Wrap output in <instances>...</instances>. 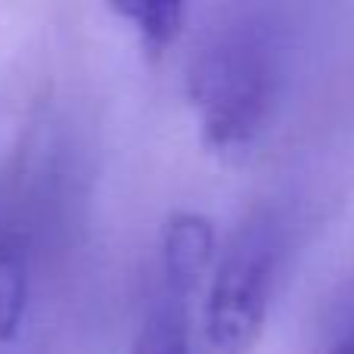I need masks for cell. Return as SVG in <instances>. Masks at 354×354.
Here are the masks:
<instances>
[{
    "instance_id": "6da1fadb",
    "label": "cell",
    "mask_w": 354,
    "mask_h": 354,
    "mask_svg": "<svg viewBox=\"0 0 354 354\" xmlns=\"http://www.w3.org/2000/svg\"><path fill=\"white\" fill-rule=\"evenodd\" d=\"M280 87L283 50L277 31L255 16L221 25L189 66V100L199 112L202 143L224 159L245 156L268 128Z\"/></svg>"
},
{
    "instance_id": "7a4b0ae2",
    "label": "cell",
    "mask_w": 354,
    "mask_h": 354,
    "mask_svg": "<svg viewBox=\"0 0 354 354\" xmlns=\"http://www.w3.org/2000/svg\"><path fill=\"white\" fill-rule=\"evenodd\" d=\"M280 227L268 212L249 218L218 261L205 305V336L218 354H245L268 317L280 264Z\"/></svg>"
},
{
    "instance_id": "3957f363",
    "label": "cell",
    "mask_w": 354,
    "mask_h": 354,
    "mask_svg": "<svg viewBox=\"0 0 354 354\" xmlns=\"http://www.w3.org/2000/svg\"><path fill=\"white\" fill-rule=\"evenodd\" d=\"M214 255V227L196 212H177L168 218L162 233V286L180 299H189L196 283L208 270Z\"/></svg>"
},
{
    "instance_id": "277c9868",
    "label": "cell",
    "mask_w": 354,
    "mask_h": 354,
    "mask_svg": "<svg viewBox=\"0 0 354 354\" xmlns=\"http://www.w3.org/2000/svg\"><path fill=\"white\" fill-rule=\"evenodd\" d=\"M28 239L0 230V345L16 342L28 311Z\"/></svg>"
},
{
    "instance_id": "5b68a950",
    "label": "cell",
    "mask_w": 354,
    "mask_h": 354,
    "mask_svg": "<svg viewBox=\"0 0 354 354\" xmlns=\"http://www.w3.org/2000/svg\"><path fill=\"white\" fill-rule=\"evenodd\" d=\"M131 354H189L187 299L159 289L140 324Z\"/></svg>"
},
{
    "instance_id": "8992f818",
    "label": "cell",
    "mask_w": 354,
    "mask_h": 354,
    "mask_svg": "<svg viewBox=\"0 0 354 354\" xmlns=\"http://www.w3.org/2000/svg\"><path fill=\"white\" fill-rule=\"evenodd\" d=\"M112 10L128 19L153 50H165L183 28V3L177 0H128Z\"/></svg>"
},
{
    "instance_id": "52a82bcc",
    "label": "cell",
    "mask_w": 354,
    "mask_h": 354,
    "mask_svg": "<svg viewBox=\"0 0 354 354\" xmlns=\"http://www.w3.org/2000/svg\"><path fill=\"white\" fill-rule=\"evenodd\" d=\"M330 354H354V326H348V333H345V336L333 345Z\"/></svg>"
}]
</instances>
